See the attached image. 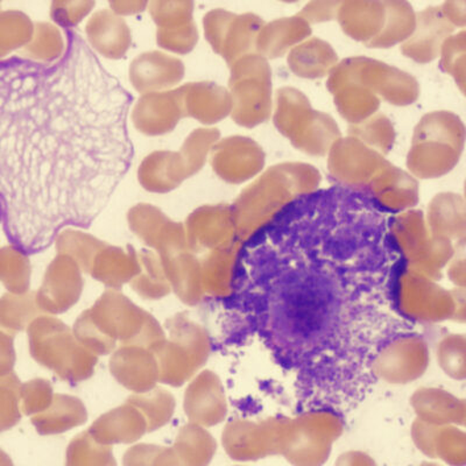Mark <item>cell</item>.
<instances>
[{
    "mask_svg": "<svg viewBox=\"0 0 466 466\" xmlns=\"http://www.w3.org/2000/svg\"><path fill=\"white\" fill-rule=\"evenodd\" d=\"M395 223L371 191L337 185L290 199L240 248L233 332L268 352L299 410H355L382 352L418 332L399 302L407 259Z\"/></svg>",
    "mask_w": 466,
    "mask_h": 466,
    "instance_id": "cell-1",
    "label": "cell"
},
{
    "mask_svg": "<svg viewBox=\"0 0 466 466\" xmlns=\"http://www.w3.org/2000/svg\"><path fill=\"white\" fill-rule=\"evenodd\" d=\"M65 35L53 60L0 58L3 226L24 256L93 226L135 157L133 96L75 29Z\"/></svg>",
    "mask_w": 466,
    "mask_h": 466,
    "instance_id": "cell-2",
    "label": "cell"
},
{
    "mask_svg": "<svg viewBox=\"0 0 466 466\" xmlns=\"http://www.w3.org/2000/svg\"><path fill=\"white\" fill-rule=\"evenodd\" d=\"M336 466H377L369 456L364 453H348L340 457Z\"/></svg>",
    "mask_w": 466,
    "mask_h": 466,
    "instance_id": "cell-3",
    "label": "cell"
},
{
    "mask_svg": "<svg viewBox=\"0 0 466 466\" xmlns=\"http://www.w3.org/2000/svg\"><path fill=\"white\" fill-rule=\"evenodd\" d=\"M4 216H5V208H4L3 199L0 198V223L4 222Z\"/></svg>",
    "mask_w": 466,
    "mask_h": 466,
    "instance_id": "cell-4",
    "label": "cell"
},
{
    "mask_svg": "<svg viewBox=\"0 0 466 466\" xmlns=\"http://www.w3.org/2000/svg\"><path fill=\"white\" fill-rule=\"evenodd\" d=\"M422 466H436V465L424 464Z\"/></svg>",
    "mask_w": 466,
    "mask_h": 466,
    "instance_id": "cell-5",
    "label": "cell"
}]
</instances>
